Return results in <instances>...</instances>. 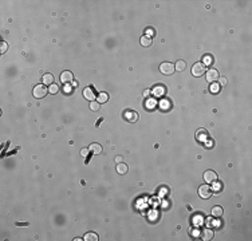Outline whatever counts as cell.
<instances>
[{"mask_svg": "<svg viewBox=\"0 0 252 241\" xmlns=\"http://www.w3.org/2000/svg\"><path fill=\"white\" fill-rule=\"evenodd\" d=\"M124 118L130 123H134L138 121V114L134 111V110H126L124 113Z\"/></svg>", "mask_w": 252, "mask_h": 241, "instance_id": "5", "label": "cell"}, {"mask_svg": "<svg viewBox=\"0 0 252 241\" xmlns=\"http://www.w3.org/2000/svg\"><path fill=\"white\" fill-rule=\"evenodd\" d=\"M141 46H144V47H150L152 46V39L150 38H148V36H142L141 38Z\"/></svg>", "mask_w": 252, "mask_h": 241, "instance_id": "20", "label": "cell"}, {"mask_svg": "<svg viewBox=\"0 0 252 241\" xmlns=\"http://www.w3.org/2000/svg\"><path fill=\"white\" fill-rule=\"evenodd\" d=\"M153 92H154V95H164L165 92H166V88L164 86H157V87H154Z\"/></svg>", "mask_w": 252, "mask_h": 241, "instance_id": "16", "label": "cell"}, {"mask_svg": "<svg viewBox=\"0 0 252 241\" xmlns=\"http://www.w3.org/2000/svg\"><path fill=\"white\" fill-rule=\"evenodd\" d=\"M72 79H74V75L71 71H63L62 74H61V82L62 83H70L72 82Z\"/></svg>", "mask_w": 252, "mask_h": 241, "instance_id": "10", "label": "cell"}, {"mask_svg": "<svg viewBox=\"0 0 252 241\" xmlns=\"http://www.w3.org/2000/svg\"><path fill=\"white\" fill-rule=\"evenodd\" d=\"M99 102L98 101H91L90 102V110H93V111H98L99 110Z\"/></svg>", "mask_w": 252, "mask_h": 241, "instance_id": "21", "label": "cell"}, {"mask_svg": "<svg viewBox=\"0 0 252 241\" xmlns=\"http://www.w3.org/2000/svg\"><path fill=\"white\" fill-rule=\"evenodd\" d=\"M145 34H146L145 36H148V38H152V36L154 35V30H153V28H146V30H145Z\"/></svg>", "mask_w": 252, "mask_h": 241, "instance_id": "24", "label": "cell"}, {"mask_svg": "<svg viewBox=\"0 0 252 241\" xmlns=\"http://www.w3.org/2000/svg\"><path fill=\"white\" fill-rule=\"evenodd\" d=\"M149 95H150V91H149V90H145V91H144V96H146V98H148Z\"/></svg>", "mask_w": 252, "mask_h": 241, "instance_id": "30", "label": "cell"}, {"mask_svg": "<svg viewBox=\"0 0 252 241\" xmlns=\"http://www.w3.org/2000/svg\"><path fill=\"white\" fill-rule=\"evenodd\" d=\"M212 62V59H211V56H205V59H204V64H208V63H211Z\"/></svg>", "mask_w": 252, "mask_h": 241, "instance_id": "28", "label": "cell"}, {"mask_svg": "<svg viewBox=\"0 0 252 241\" xmlns=\"http://www.w3.org/2000/svg\"><path fill=\"white\" fill-rule=\"evenodd\" d=\"M83 240H84V241H98L99 238H98V234H97V233L88 232V233H86V234L83 236Z\"/></svg>", "mask_w": 252, "mask_h": 241, "instance_id": "15", "label": "cell"}, {"mask_svg": "<svg viewBox=\"0 0 252 241\" xmlns=\"http://www.w3.org/2000/svg\"><path fill=\"white\" fill-rule=\"evenodd\" d=\"M83 96L84 99H87V101H94V98H95V90L93 87H86L83 88Z\"/></svg>", "mask_w": 252, "mask_h": 241, "instance_id": "8", "label": "cell"}, {"mask_svg": "<svg viewBox=\"0 0 252 241\" xmlns=\"http://www.w3.org/2000/svg\"><path fill=\"white\" fill-rule=\"evenodd\" d=\"M185 67H186V63L185 60H178L174 64V68H176L177 71H182V70H185Z\"/></svg>", "mask_w": 252, "mask_h": 241, "instance_id": "19", "label": "cell"}, {"mask_svg": "<svg viewBox=\"0 0 252 241\" xmlns=\"http://www.w3.org/2000/svg\"><path fill=\"white\" fill-rule=\"evenodd\" d=\"M204 181L207 184H213L215 181H217V174L213 170H207L204 173Z\"/></svg>", "mask_w": 252, "mask_h": 241, "instance_id": "7", "label": "cell"}, {"mask_svg": "<svg viewBox=\"0 0 252 241\" xmlns=\"http://www.w3.org/2000/svg\"><path fill=\"white\" fill-rule=\"evenodd\" d=\"M88 150L94 154H101L102 153V146L99 143H97V142H94V143H91L90 146H88Z\"/></svg>", "mask_w": 252, "mask_h": 241, "instance_id": "12", "label": "cell"}, {"mask_svg": "<svg viewBox=\"0 0 252 241\" xmlns=\"http://www.w3.org/2000/svg\"><path fill=\"white\" fill-rule=\"evenodd\" d=\"M88 151H90L88 149H82V150H80V154H82V157H86Z\"/></svg>", "mask_w": 252, "mask_h": 241, "instance_id": "27", "label": "cell"}, {"mask_svg": "<svg viewBox=\"0 0 252 241\" xmlns=\"http://www.w3.org/2000/svg\"><path fill=\"white\" fill-rule=\"evenodd\" d=\"M201 238L205 241H209V240H212L213 238V230L212 229H204L203 233H201Z\"/></svg>", "mask_w": 252, "mask_h": 241, "instance_id": "11", "label": "cell"}, {"mask_svg": "<svg viewBox=\"0 0 252 241\" xmlns=\"http://www.w3.org/2000/svg\"><path fill=\"white\" fill-rule=\"evenodd\" d=\"M64 88H66V90H64L66 92H70V91H71V87H70V86H66Z\"/></svg>", "mask_w": 252, "mask_h": 241, "instance_id": "31", "label": "cell"}, {"mask_svg": "<svg viewBox=\"0 0 252 241\" xmlns=\"http://www.w3.org/2000/svg\"><path fill=\"white\" fill-rule=\"evenodd\" d=\"M122 159H124V158L121 157V155H118V157H115V162L120 163V162H122Z\"/></svg>", "mask_w": 252, "mask_h": 241, "instance_id": "29", "label": "cell"}, {"mask_svg": "<svg viewBox=\"0 0 252 241\" xmlns=\"http://www.w3.org/2000/svg\"><path fill=\"white\" fill-rule=\"evenodd\" d=\"M174 64L172 63H169V62H165V63H161V66H160V71L162 72L164 75H172L174 72Z\"/></svg>", "mask_w": 252, "mask_h": 241, "instance_id": "3", "label": "cell"}, {"mask_svg": "<svg viewBox=\"0 0 252 241\" xmlns=\"http://www.w3.org/2000/svg\"><path fill=\"white\" fill-rule=\"evenodd\" d=\"M223 213H224V210H223V208H221L220 205H216V206H213V208H212V216L215 217V218L221 217V216H223Z\"/></svg>", "mask_w": 252, "mask_h": 241, "instance_id": "13", "label": "cell"}, {"mask_svg": "<svg viewBox=\"0 0 252 241\" xmlns=\"http://www.w3.org/2000/svg\"><path fill=\"white\" fill-rule=\"evenodd\" d=\"M217 79H219V71L216 68H209L207 71V80L209 83H215Z\"/></svg>", "mask_w": 252, "mask_h": 241, "instance_id": "6", "label": "cell"}, {"mask_svg": "<svg viewBox=\"0 0 252 241\" xmlns=\"http://www.w3.org/2000/svg\"><path fill=\"white\" fill-rule=\"evenodd\" d=\"M227 82H228V80H227L225 76H219V84H220V86H225Z\"/></svg>", "mask_w": 252, "mask_h": 241, "instance_id": "25", "label": "cell"}, {"mask_svg": "<svg viewBox=\"0 0 252 241\" xmlns=\"http://www.w3.org/2000/svg\"><path fill=\"white\" fill-rule=\"evenodd\" d=\"M53 82H54L53 74H44V76H43V83L44 84H53Z\"/></svg>", "mask_w": 252, "mask_h": 241, "instance_id": "18", "label": "cell"}, {"mask_svg": "<svg viewBox=\"0 0 252 241\" xmlns=\"http://www.w3.org/2000/svg\"><path fill=\"white\" fill-rule=\"evenodd\" d=\"M115 170H117V173H118V174H126V173H128V165H126V163H124V162L117 163Z\"/></svg>", "mask_w": 252, "mask_h": 241, "instance_id": "14", "label": "cell"}, {"mask_svg": "<svg viewBox=\"0 0 252 241\" xmlns=\"http://www.w3.org/2000/svg\"><path fill=\"white\" fill-rule=\"evenodd\" d=\"M196 139L199 141V142H205V141L208 139V131L205 129H199L196 131Z\"/></svg>", "mask_w": 252, "mask_h": 241, "instance_id": "9", "label": "cell"}, {"mask_svg": "<svg viewBox=\"0 0 252 241\" xmlns=\"http://www.w3.org/2000/svg\"><path fill=\"white\" fill-rule=\"evenodd\" d=\"M49 91L51 92V94H57L58 91H59V87H58L57 84H50V87H49Z\"/></svg>", "mask_w": 252, "mask_h": 241, "instance_id": "23", "label": "cell"}, {"mask_svg": "<svg viewBox=\"0 0 252 241\" xmlns=\"http://www.w3.org/2000/svg\"><path fill=\"white\" fill-rule=\"evenodd\" d=\"M219 90H220V84L219 83H211V92H219Z\"/></svg>", "mask_w": 252, "mask_h": 241, "instance_id": "22", "label": "cell"}, {"mask_svg": "<svg viewBox=\"0 0 252 241\" xmlns=\"http://www.w3.org/2000/svg\"><path fill=\"white\" fill-rule=\"evenodd\" d=\"M212 194V188L209 185H201L199 188V196L201 198H209Z\"/></svg>", "mask_w": 252, "mask_h": 241, "instance_id": "4", "label": "cell"}, {"mask_svg": "<svg viewBox=\"0 0 252 241\" xmlns=\"http://www.w3.org/2000/svg\"><path fill=\"white\" fill-rule=\"evenodd\" d=\"M97 99L99 103H106V102L109 101V95H107V92H101V94L98 95Z\"/></svg>", "mask_w": 252, "mask_h": 241, "instance_id": "17", "label": "cell"}, {"mask_svg": "<svg viewBox=\"0 0 252 241\" xmlns=\"http://www.w3.org/2000/svg\"><path fill=\"white\" fill-rule=\"evenodd\" d=\"M0 46H1V50H0V52H1V54H4L5 51H7V48H8V46H7V43H5V42H1V43H0Z\"/></svg>", "mask_w": 252, "mask_h": 241, "instance_id": "26", "label": "cell"}, {"mask_svg": "<svg viewBox=\"0 0 252 241\" xmlns=\"http://www.w3.org/2000/svg\"><path fill=\"white\" fill-rule=\"evenodd\" d=\"M47 92H49V88L46 87L44 84H38V86H35V88H34V96L38 98V99L44 98V96L47 95Z\"/></svg>", "mask_w": 252, "mask_h": 241, "instance_id": "2", "label": "cell"}, {"mask_svg": "<svg viewBox=\"0 0 252 241\" xmlns=\"http://www.w3.org/2000/svg\"><path fill=\"white\" fill-rule=\"evenodd\" d=\"M205 72H207V67H205V64H204L203 62H197L192 67V75L193 76H201Z\"/></svg>", "mask_w": 252, "mask_h": 241, "instance_id": "1", "label": "cell"}]
</instances>
